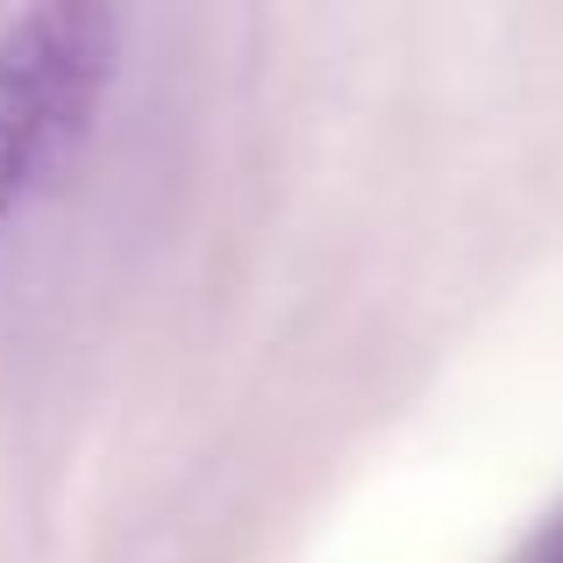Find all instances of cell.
Masks as SVG:
<instances>
[{"instance_id":"cell-1","label":"cell","mask_w":563,"mask_h":563,"mask_svg":"<svg viewBox=\"0 0 563 563\" xmlns=\"http://www.w3.org/2000/svg\"><path fill=\"white\" fill-rule=\"evenodd\" d=\"M114 57L122 22L93 0H43L0 29V235L86 157Z\"/></svg>"}]
</instances>
